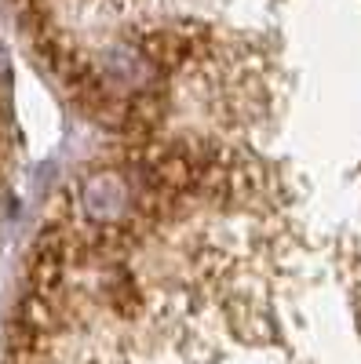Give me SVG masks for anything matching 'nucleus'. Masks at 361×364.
Returning a JSON list of instances; mask_svg holds the SVG:
<instances>
[{
    "label": "nucleus",
    "instance_id": "obj_1",
    "mask_svg": "<svg viewBox=\"0 0 361 364\" xmlns=\"http://www.w3.org/2000/svg\"><path fill=\"white\" fill-rule=\"evenodd\" d=\"M106 135L48 208L4 364H361V0H19Z\"/></svg>",
    "mask_w": 361,
    "mask_h": 364
}]
</instances>
